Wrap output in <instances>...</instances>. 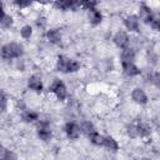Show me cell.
<instances>
[{
	"mask_svg": "<svg viewBox=\"0 0 160 160\" xmlns=\"http://www.w3.org/2000/svg\"><path fill=\"white\" fill-rule=\"evenodd\" d=\"M22 54V48L19 44L11 42L5 46H2L1 49V56L4 59H12V58H18Z\"/></svg>",
	"mask_w": 160,
	"mask_h": 160,
	"instance_id": "1",
	"label": "cell"
},
{
	"mask_svg": "<svg viewBox=\"0 0 160 160\" xmlns=\"http://www.w3.org/2000/svg\"><path fill=\"white\" fill-rule=\"evenodd\" d=\"M50 90H51V91H54V92H55V95H56L60 100H64V99L66 98V88H65L64 82H62V81H60V80H58V79L52 82V85H51Z\"/></svg>",
	"mask_w": 160,
	"mask_h": 160,
	"instance_id": "2",
	"label": "cell"
},
{
	"mask_svg": "<svg viewBox=\"0 0 160 160\" xmlns=\"http://www.w3.org/2000/svg\"><path fill=\"white\" fill-rule=\"evenodd\" d=\"M38 129H39V130H38V134H39V136H40L42 140L48 141V140L51 138V131H50V129H49V124H48L46 121L41 122V124L39 125Z\"/></svg>",
	"mask_w": 160,
	"mask_h": 160,
	"instance_id": "3",
	"label": "cell"
},
{
	"mask_svg": "<svg viewBox=\"0 0 160 160\" xmlns=\"http://www.w3.org/2000/svg\"><path fill=\"white\" fill-rule=\"evenodd\" d=\"M114 41H115V44H116L119 48L124 49V48H126V45H128V42H129V38H128V35H126L124 31H119V32L115 35Z\"/></svg>",
	"mask_w": 160,
	"mask_h": 160,
	"instance_id": "4",
	"label": "cell"
},
{
	"mask_svg": "<svg viewBox=\"0 0 160 160\" xmlns=\"http://www.w3.org/2000/svg\"><path fill=\"white\" fill-rule=\"evenodd\" d=\"M65 130H66V134L70 139H76L80 134V128L74 122H68Z\"/></svg>",
	"mask_w": 160,
	"mask_h": 160,
	"instance_id": "5",
	"label": "cell"
},
{
	"mask_svg": "<svg viewBox=\"0 0 160 160\" xmlns=\"http://www.w3.org/2000/svg\"><path fill=\"white\" fill-rule=\"evenodd\" d=\"M29 88L32 89V90H35V91H38V92H40L42 90V82H41L40 78L36 76V75L31 76L29 79Z\"/></svg>",
	"mask_w": 160,
	"mask_h": 160,
	"instance_id": "6",
	"label": "cell"
},
{
	"mask_svg": "<svg viewBox=\"0 0 160 160\" xmlns=\"http://www.w3.org/2000/svg\"><path fill=\"white\" fill-rule=\"evenodd\" d=\"M134 51L131 49H125L121 54V61H122V65H128V64H132V60H134Z\"/></svg>",
	"mask_w": 160,
	"mask_h": 160,
	"instance_id": "7",
	"label": "cell"
},
{
	"mask_svg": "<svg viewBox=\"0 0 160 160\" xmlns=\"http://www.w3.org/2000/svg\"><path fill=\"white\" fill-rule=\"evenodd\" d=\"M69 62H70V59L60 55L58 58V69H59V71L68 72L69 71Z\"/></svg>",
	"mask_w": 160,
	"mask_h": 160,
	"instance_id": "8",
	"label": "cell"
},
{
	"mask_svg": "<svg viewBox=\"0 0 160 160\" xmlns=\"http://www.w3.org/2000/svg\"><path fill=\"white\" fill-rule=\"evenodd\" d=\"M132 99H134L136 102H139V104H145V102L148 101V98H146L145 92H144L141 89H135V90L132 91Z\"/></svg>",
	"mask_w": 160,
	"mask_h": 160,
	"instance_id": "9",
	"label": "cell"
},
{
	"mask_svg": "<svg viewBox=\"0 0 160 160\" xmlns=\"http://www.w3.org/2000/svg\"><path fill=\"white\" fill-rule=\"evenodd\" d=\"M125 24H126V26H128V29H129V30L138 31V29H139V20H138V18H136V16H134V15H131V16L126 18Z\"/></svg>",
	"mask_w": 160,
	"mask_h": 160,
	"instance_id": "10",
	"label": "cell"
},
{
	"mask_svg": "<svg viewBox=\"0 0 160 160\" xmlns=\"http://www.w3.org/2000/svg\"><path fill=\"white\" fill-rule=\"evenodd\" d=\"M140 18H141L145 22H151V21L154 20V18H152V15H151L149 8L145 6V5H142L141 9H140Z\"/></svg>",
	"mask_w": 160,
	"mask_h": 160,
	"instance_id": "11",
	"label": "cell"
},
{
	"mask_svg": "<svg viewBox=\"0 0 160 160\" xmlns=\"http://www.w3.org/2000/svg\"><path fill=\"white\" fill-rule=\"evenodd\" d=\"M46 36L52 44H60V41H61V35L58 30H49Z\"/></svg>",
	"mask_w": 160,
	"mask_h": 160,
	"instance_id": "12",
	"label": "cell"
},
{
	"mask_svg": "<svg viewBox=\"0 0 160 160\" xmlns=\"http://www.w3.org/2000/svg\"><path fill=\"white\" fill-rule=\"evenodd\" d=\"M124 71L128 76H134V75H138L140 72V70L134 65V64H128V65H124Z\"/></svg>",
	"mask_w": 160,
	"mask_h": 160,
	"instance_id": "13",
	"label": "cell"
},
{
	"mask_svg": "<svg viewBox=\"0 0 160 160\" xmlns=\"http://www.w3.org/2000/svg\"><path fill=\"white\" fill-rule=\"evenodd\" d=\"M90 21H91L94 25H96V24H99V22L101 21V14H100V11H98L95 8L90 10Z\"/></svg>",
	"mask_w": 160,
	"mask_h": 160,
	"instance_id": "14",
	"label": "cell"
},
{
	"mask_svg": "<svg viewBox=\"0 0 160 160\" xmlns=\"http://www.w3.org/2000/svg\"><path fill=\"white\" fill-rule=\"evenodd\" d=\"M81 130H82V132H85V134L89 135V136L95 132V128H94V125H92L90 121H84V122L81 124Z\"/></svg>",
	"mask_w": 160,
	"mask_h": 160,
	"instance_id": "15",
	"label": "cell"
},
{
	"mask_svg": "<svg viewBox=\"0 0 160 160\" xmlns=\"http://www.w3.org/2000/svg\"><path fill=\"white\" fill-rule=\"evenodd\" d=\"M104 145L108 146L110 150H118V148H119L118 142H116L111 136H106V138L104 139Z\"/></svg>",
	"mask_w": 160,
	"mask_h": 160,
	"instance_id": "16",
	"label": "cell"
},
{
	"mask_svg": "<svg viewBox=\"0 0 160 160\" xmlns=\"http://www.w3.org/2000/svg\"><path fill=\"white\" fill-rule=\"evenodd\" d=\"M104 136H101V135H99V134H96V132H94V134H91L90 135V140H91V142H94V144H96V145H104Z\"/></svg>",
	"mask_w": 160,
	"mask_h": 160,
	"instance_id": "17",
	"label": "cell"
},
{
	"mask_svg": "<svg viewBox=\"0 0 160 160\" xmlns=\"http://www.w3.org/2000/svg\"><path fill=\"white\" fill-rule=\"evenodd\" d=\"M0 24H1L2 26H5V28L10 26V25L12 24V19H11V16H9V15H4V18L0 20Z\"/></svg>",
	"mask_w": 160,
	"mask_h": 160,
	"instance_id": "18",
	"label": "cell"
},
{
	"mask_svg": "<svg viewBox=\"0 0 160 160\" xmlns=\"http://www.w3.org/2000/svg\"><path fill=\"white\" fill-rule=\"evenodd\" d=\"M21 36L22 38H25V39H28V38H30V35H31V28L29 26V25H26V26H24L22 29H21Z\"/></svg>",
	"mask_w": 160,
	"mask_h": 160,
	"instance_id": "19",
	"label": "cell"
},
{
	"mask_svg": "<svg viewBox=\"0 0 160 160\" xmlns=\"http://www.w3.org/2000/svg\"><path fill=\"white\" fill-rule=\"evenodd\" d=\"M36 119H38V114L36 112L29 111V112L24 114V120H26V121H32V120H36Z\"/></svg>",
	"mask_w": 160,
	"mask_h": 160,
	"instance_id": "20",
	"label": "cell"
},
{
	"mask_svg": "<svg viewBox=\"0 0 160 160\" xmlns=\"http://www.w3.org/2000/svg\"><path fill=\"white\" fill-rule=\"evenodd\" d=\"M136 129H138V134H140V135H148L149 134V128L144 124H140L139 126H136Z\"/></svg>",
	"mask_w": 160,
	"mask_h": 160,
	"instance_id": "21",
	"label": "cell"
},
{
	"mask_svg": "<svg viewBox=\"0 0 160 160\" xmlns=\"http://www.w3.org/2000/svg\"><path fill=\"white\" fill-rule=\"evenodd\" d=\"M79 68H80V64L78 61L70 60V62H69V71H76V70H79Z\"/></svg>",
	"mask_w": 160,
	"mask_h": 160,
	"instance_id": "22",
	"label": "cell"
},
{
	"mask_svg": "<svg viewBox=\"0 0 160 160\" xmlns=\"http://www.w3.org/2000/svg\"><path fill=\"white\" fill-rule=\"evenodd\" d=\"M6 108V98L4 95V92L0 91V111H4Z\"/></svg>",
	"mask_w": 160,
	"mask_h": 160,
	"instance_id": "23",
	"label": "cell"
},
{
	"mask_svg": "<svg viewBox=\"0 0 160 160\" xmlns=\"http://www.w3.org/2000/svg\"><path fill=\"white\" fill-rule=\"evenodd\" d=\"M128 132H129V135H130L131 138H135V136L138 135V129H136V126H135V125H130Z\"/></svg>",
	"mask_w": 160,
	"mask_h": 160,
	"instance_id": "24",
	"label": "cell"
},
{
	"mask_svg": "<svg viewBox=\"0 0 160 160\" xmlns=\"http://www.w3.org/2000/svg\"><path fill=\"white\" fill-rule=\"evenodd\" d=\"M8 151H9V150H6V149H5L2 145H0V160H5Z\"/></svg>",
	"mask_w": 160,
	"mask_h": 160,
	"instance_id": "25",
	"label": "cell"
},
{
	"mask_svg": "<svg viewBox=\"0 0 160 160\" xmlns=\"http://www.w3.org/2000/svg\"><path fill=\"white\" fill-rule=\"evenodd\" d=\"M5 160H16V155H15L12 151H8Z\"/></svg>",
	"mask_w": 160,
	"mask_h": 160,
	"instance_id": "26",
	"label": "cell"
},
{
	"mask_svg": "<svg viewBox=\"0 0 160 160\" xmlns=\"http://www.w3.org/2000/svg\"><path fill=\"white\" fill-rule=\"evenodd\" d=\"M96 5V2L95 1H88V2H84V6H86V8H89L90 10L91 9H94V6Z\"/></svg>",
	"mask_w": 160,
	"mask_h": 160,
	"instance_id": "27",
	"label": "cell"
},
{
	"mask_svg": "<svg viewBox=\"0 0 160 160\" xmlns=\"http://www.w3.org/2000/svg\"><path fill=\"white\" fill-rule=\"evenodd\" d=\"M16 4L20 5V6H28V5H30L29 1H16Z\"/></svg>",
	"mask_w": 160,
	"mask_h": 160,
	"instance_id": "28",
	"label": "cell"
},
{
	"mask_svg": "<svg viewBox=\"0 0 160 160\" xmlns=\"http://www.w3.org/2000/svg\"><path fill=\"white\" fill-rule=\"evenodd\" d=\"M4 15H5V14H4V11H2V4L0 2V20L4 18Z\"/></svg>",
	"mask_w": 160,
	"mask_h": 160,
	"instance_id": "29",
	"label": "cell"
},
{
	"mask_svg": "<svg viewBox=\"0 0 160 160\" xmlns=\"http://www.w3.org/2000/svg\"><path fill=\"white\" fill-rule=\"evenodd\" d=\"M144 160H148V159H144Z\"/></svg>",
	"mask_w": 160,
	"mask_h": 160,
	"instance_id": "30",
	"label": "cell"
}]
</instances>
